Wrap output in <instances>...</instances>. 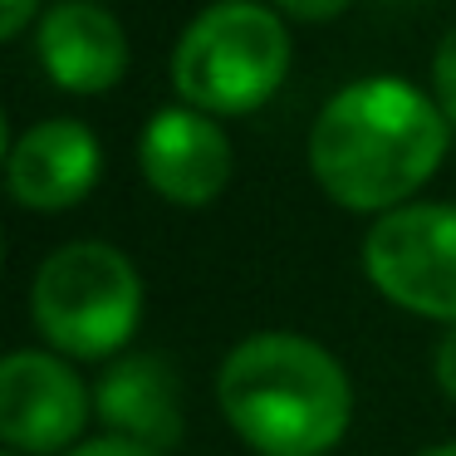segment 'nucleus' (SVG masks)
<instances>
[{
    "label": "nucleus",
    "instance_id": "ddd939ff",
    "mask_svg": "<svg viewBox=\"0 0 456 456\" xmlns=\"http://www.w3.org/2000/svg\"><path fill=\"white\" fill-rule=\"evenodd\" d=\"M432 373L436 383H442V393L456 403V324L446 329L442 338H436V354H432Z\"/></svg>",
    "mask_w": 456,
    "mask_h": 456
},
{
    "label": "nucleus",
    "instance_id": "f8f14e48",
    "mask_svg": "<svg viewBox=\"0 0 456 456\" xmlns=\"http://www.w3.org/2000/svg\"><path fill=\"white\" fill-rule=\"evenodd\" d=\"M280 15H289V20H305V25H319V20H334L338 11H344L348 0H270Z\"/></svg>",
    "mask_w": 456,
    "mask_h": 456
},
{
    "label": "nucleus",
    "instance_id": "1a4fd4ad",
    "mask_svg": "<svg viewBox=\"0 0 456 456\" xmlns=\"http://www.w3.org/2000/svg\"><path fill=\"white\" fill-rule=\"evenodd\" d=\"M45 74L69 94H103L128 69V35L99 0H60L40 15L35 35Z\"/></svg>",
    "mask_w": 456,
    "mask_h": 456
},
{
    "label": "nucleus",
    "instance_id": "4468645a",
    "mask_svg": "<svg viewBox=\"0 0 456 456\" xmlns=\"http://www.w3.org/2000/svg\"><path fill=\"white\" fill-rule=\"evenodd\" d=\"M69 456H152V452H142L138 442H123V436H94V442L74 446Z\"/></svg>",
    "mask_w": 456,
    "mask_h": 456
},
{
    "label": "nucleus",
    "instance_id": "0eeeda50",
    "mask_svg": "<svg viewBox=\"0 0 456 456\" xmlns=\"http://www.w3.org/2000/svg\"><path fill=\"white\" fill-rule=\"evenodd\" d=\"M138 167L158 197L177 201V207H207L226 191L236 152L211 113L177 103V109H158L142 123Z\"/></svg>",
    "mask_w": 456,
    "mask_h": 456
},
{
    "label": "nucleus",
    "instance_id": "6e6552de",
    "mask_svg": "<svg viewBox=\"0 0 456 456\" xmlns=\"http://www.w3.org/2000/svg\"><path fill=\"white\" fill-rule=\"evenodd\" d=\"M103 172V148L89 123L79 118H40L11 142L5 182L11 197L30 211H64L94 191Z\"/></svg>",
    "mask_w": 456,
    "mask_h": 456
},
{
    "label": "nucleus",
    "instance_id": "39448f33",
    "mask_svg": "<svg viewBox=\"0 0 456 456\" xmlns=\"http://www.w3.org/2000/svg\"><path fill=\"white\" fill-rule=\"evenodd\" d=\"M363 270L378 295L456 324V201H407L368 226Z\"/></svg>",
    "mask_w": 456,
    "mask_h": 456
},
{
    "label": "nucleus",
    "instance_id": "9b49d317",
    "mask_svg": "<svg viewBox=\"0 0 456 456\" xmlns=\"http://www.w3.org/2000/svg\"><path fill=\"white\" fill-rule=\"evenodd\" d=\"M432 99L442 109V118L456 128V25L442 35V45L432 54Z\"/></svg>",
    "mask_w": 456,
    "mask_h": 456
},
{
    "label": "nucleus",
    "instance_id": "20e7f679",
    "mask_svg": "<svg viewBox=\"0 0 456 456\" xmlns=\"http://www.w3.org/2000/svg\"><path fill=\"white\" fill-rule=\"evenodd\" d=\"M30 319L60 354L109 358L142 319V280L109 240H69L35 270Z\"/></svg>",
    "mask_w": 456,
    "mask_h": 456
},
{
    "label": "nucleus",
    "instance_id": "f3484780",
    "mask_svg": "<svg viewBox=\"0 0 456 456\" xmlns=\"http://www.w3.org/2000/svg\"><path fill=\"white\" fill-rule=\"evenodd\" d=\"M5 456H20V452H5Z\"/></svg>",
    "mask_w": 456,
    "mask_h": 456
},
{
    "label": "nucleus",
    "instance_id": "7ed1b4c3",
    "mask_svg": "<svg viewBox=\"0 0 456 456\" xmlns=\"http://www.w3.org/2000/svg\"><path fill=\"white\" fill-rule=\"evenodd\" d=\"M289 30L265 0H211L172 50V84L197 113H250L285 84Z\"/></svg>",
    "mask_w": 456,
    "mask_h": 456
},
{
    "label": "nucleus",
    "instance_id": "f03ea898",
    "mask_svg": "<svg viewBox=\"0 0 456 456\" xmlns=\"http://www.w3.org/2000/svg\"><path fill=\"white\" fill-rule=\"evenodd\" d=\"M216 403L260 456H324L348 432L354 387L314 338L265 329L221 358Z\"/></svg>",
    "mask_w": 456,
    "mask_h": 456
},
{
    "label": "nucleus",
    "instance_id": "2eb2a0df",
    "mask_svg": "<svg viewBox=\"0 0 456 456\" xmlns=\"http://www.w3.org/2000/svg\"><path fill=\"white\" fill-rule=\"evenodd\" d=\"M35 11H40V0H5V15H0V35H5V40H15V35H20L25 25L35 20Z\"/></svg>",
    "mask_w": 456,
    "mask_h": 456
},
{
    "label": "nucleus",
    "instance_id": "f257e3e1",
    "mask_svg": "<svg viewBox=\"0 0 456 456\" xmlns=\"http://www.w3.org/2000/svg\"><path fill=\"white\" fill-rule=\"evenodd\" d=\"M452 123L432 94L393 74L354 79L309 128V172L348 211H397L442 167Z\"/></svg>",
    "mask_w": 456,
    "mask_h": 456
},
{
    "label": "nucleus",
    "instance_id": "423d86ee",
    "mask_svg": "<svg viewBox=\"0 0 456 456\" xmlns=\"http://www.w3.org/2000/svg\"><path fill=\"white\" fill-rule=\"evenodd\" d=\"M89 387L64 358L15 348L0 363V436L20 456H54L79 442L89 422Z\"/></svg>",
    "mask_w": 456,
    "mask_h": 456
},
{
    "label": "nucleus",
    "instance_id": "9d476101",
    "mask_svg": "<svg viewBox=\"0 0 456 456\" xmlns=\"http://www.w3.org/2000/svg\"><path fill=\"white\" fill-rule=\"evenodd\" d=\"M94 412L109 436L138 442L152 456L182 446V387L162 354H128L103 368L94 387Z\"/></svg>",
    "mask_w": 456,
    "mask_h": 456
},
{
    "label": "nucleus",
    "instance_id": "dca6fc26",
    "mask_svg": "<svg viewBox=\"0 0 456 456\" xmlns=\"http://www.w3.org/2000/svg\"><path fill=\"white\" fill-rule=\"evenodd\" d=\"M417 456H456V442H442V446H427V452H417Z\"/></svg>",
    "mask_w": 456,
    "mask_h": 456
}]
</instances>
